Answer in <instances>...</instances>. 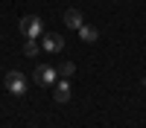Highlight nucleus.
<instances>
[{
  "instance_id": "423d86ee",
  "label": "nucleus",
  "mask_w": 146,
  "mask_h": 128,
  "mask_svg": "<svg viewBox=\"0 0 146 128\" xmlns=\"http://www.w3.org/2000/svg\"><path fill=\"white\" fill-rule=\"evenodd\" d=\"M64 23H67L70 29H79L82 23H85V20H82V12H79V9H67V12H64Z\"/></svg>"
},
{
  "instance_id": "20e7f679",
  "label": "nucleus",
  "mask_w": 146,
  "mask_h": 128,
  "mask_svg": "<svg viewBox=\"0 0 146 128\" xmlns=\"http://www.w3.org/2000/svg\"><path fill=\"white\" fill-rule=\"evenodd\" d=\"M41 47H44V53H62L64 50V38L56 35V32H44L41 35Z\"/></svg>"
},
{
  "instance_id": "0eeeda50",
  "label": "nucleus",
  "mask_w": 146,
  "mask_h": 128,
  "mask_svg": "<svg viewBox=\"0 0 146 128\" xmlns=\"http://www.w3.org/2000/svg\"><path fill=\"white\" fill-rule=\"evenodd\" d=\"M79 35H82L85 44H94L96 38H100V29H96V26H88V23H82V26H79Z\"/></svg>"
},
{
  "instance_id": "f03ea898",
  "label": "nucleus",
  "mask_w": 146,
  "mask_h": 128,
  "mask_svg": "<svg viewBox=\"0 0 146 128\" xmlns=\"http://www.w3.org/2000/svg\"><path fill=\"white\" fill-rule=\"evenodd\" d=\"M21 32L27 38H38V35H44V20L38 15H23L21 18Z\"/></svg>"
},
{
  "instance_id": "1a4fd4ad",
  "label": "nucleus",
  "mask_w": 146,
  "mask_h": 128,
  "mask_svg": "<svg viewBox=\"0 0 146 128\" xmlns=\"http://www.w3.org/2000/svg\"><path fill=\"white\" fill-rule=\"evenodd\" d=\"M73 73H76V64L73 61H64L62 67H58V76H73Z\"/></svg>"
},
{
  "instance_id": "39448f33",
  "label": "nucleus",
  "mask_w": 146,
  "mask_h": 128,
  "mask_svg": "<svg viewBox=\"0 0 146 128\" xmlns=\"http://www.w3.org/2000/svg\"><path fill=\"white\" fill-rule=\"evenodd\" d=\"M53 99L58 102V105H64V102H70V81L64 79V81H56V90H53Z\"/></svg>"
},
{
  "instance_id": "f257e3e1",
  "label": "nucleus",
  "mask_w": 146,
  "mask_h": 128,
  "mask_svg": "<svg viewBox=\"0 0 146 128\" xmlns=\"http://www.w3.org/2000/svg\"><path fill=\"white\" fill-rule=\"evenodd\" d=\"M6 90L12 96H23V93H27V76H23L21 70H9L6 73Z\"/></svg>"
},
{
  "instance_id": "7ed1b4c3",
  "label": "nucleus",
  "mask_w": 146,
  "mask_h": 128,
  "mask_svg": "<svg viewBox=\"0 0 146 128\" xmlns=\"http://www.w3.org/2000/svg\"><path fill=\"white\" fill-rule=\"evenodd\" d=\"M56 76H58V67H53V64H41L38 70H35V81H38L41 87L56 85Z\"/></svg>"
},
{
  "instance_id": "6e6552de",
  "label": "nucleus",
  "mask_w": 146,
  "mask_h": 128,
  "mask_svg": "<svg viewBox=\"0 0 146 128\" xmlns=\"http://www.w3.org/2000/svg\"><path fill=\"white\" fill-rule=\"evenodd\" d=\"M38 44H35V38H27V44H23V55H38Z\"/></svg>"
}]
</instances>
